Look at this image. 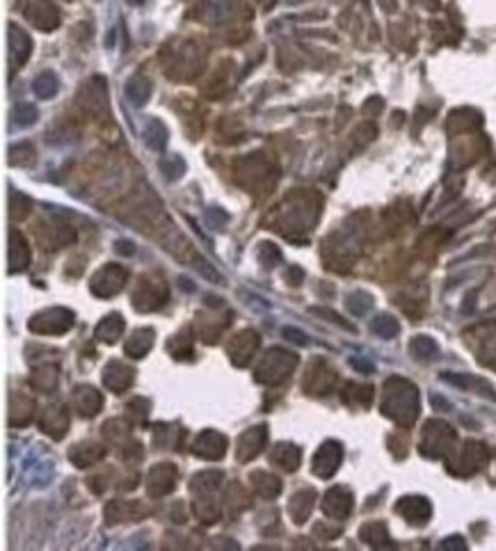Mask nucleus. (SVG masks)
<instances>
[{"instance_id": "1", "label": "nucleus", "mask_w": 496, "mask_h": 551, "mask_svg": "<svg viewBox=\"0 0 496 551\" xmlns=\"http://www.w3.org/2000/svg\"><path fill=\"white\" fill-rule=\"evenodd\" d=\"M382 412L401 425H412L419 417V391L412 382L403 378H391L384 384Z\"/></svg>"}, {"instance_id": "2", "label": "nucleus", "mask_w": 496, "mask_h": 551, "mask_svg": "<svg viewBox=\"0 0 496 551\" xmlns=\"http://www.w3.org/2000/svg\"><path fill=\"white\" fill-rule=\"evenodd\" d=\"M455 444V430L444 421H427L423 428V439H421V453L430 458H442L446 456Z\"/></svg>"}, {"instance_id": "3", "label": "nucleus", "mask_w": 496, "mask_h": 551, "mask_svg": "<svg viewBox=\"0 0 496 551\" xmlns=\"http://www.w3.org/2000/svg\"><path fill=\"white\" fill-rule=\"evenodd\" d=\"M295 364H297V355L284 352V350H279V348H272L264 360V364H261L256 380L266 382V384H277L284 380L286 375H290V371L295 369Z\"/></svg>"}, {"instance_id": "4", "label": "nucleus", "mask_w": 496, "mask_h": 551, "mask_svg": "<svg viewBox=\"0 0 496 551\" xmlns=\"http://www.w3.org/2000/svg\"><path fill=\"white\" fill-rule=\"evenodd\" d=\"M30 330L37 334H64L73 325V314L69 309H48V312L37 314L30 323Z\"/></svg>"}, {"instance_id": "5", "label": "nucleus", "mask_w": 496, "mask_h": 551, "mask_svg": "<svg viewBox=\"0 0 496 551\" xmlns=\"http://www.w3.org/2000/svg\"><path fill=\"white\" fill-rule=\"evenodd\" d=\"M126 284V270L122 266H105L103 270H99L92 282V293H96L99 297H112L124 288Z\"/></svg>"}, {"instance_id": "6", "label": "nucleus", "mask_w": 496, "mask_h": 551, "mask_svg": "<svg viewBox=\"0 0 496 551\" xmlns=\"http://www.w3.org/2000/svg\"><path fill=\"white\" fill-rule=\"evenodd\" d=\"M343 460V449L338 442H325L323 446L318 449L316 458H314V471L320 478H329L334 476L336 469L341 467Z\"/></svg>"}, {"instance_id": "7", "label": "nucleus", "mask_w": 496, "mask_h": 551, "mask_svg": "<svg viewBox=\"0 0 496 551\" xmlns=\"http://www.w3.org/2000/svg\"><path fill=\"white\" fill-rule=\"evenodd\" d=\"M396 510L401 512L403 519H407L414 526H423L432 515V506L430 501L423 497H403L396 504Z\"/></svg>"}, {"instance_id": "8", "label": "nucleus", "mask_w": 496, "mask_h": 551, "mask_svg": "<svg viewBox=\"0 0 496 551\" xmlns=\"http://www.w3.org/2000/svg\"><path fill=\"white\" fill-rule=\"evenodd\" d=\"M23 14L39 28V30H55L60 25V14L57 9L48 3V0H33L30 5L23 9Z\"/></svg>"}, {"instance_id": "9", "label": "nucleus", "mask_w": 496, "mask_h": 551, "mask_svg": "<svg viewBox=\"0 0 496 551\" xmlns=\"http://www.w3.org/2000/svg\"><path fill=\"white\" fill-rule=\"evenodd\" d=\"M192 453L203 460H220L227 453V439L215 430H206L192 444Z\"/></svg>"}, {"instance_id": "10", "label": "nucleus", "mask_w": 496, "mask_h": 551, "mask_svg": "<svg viewBox=\"0 0 496 551\" xmlns=\"http://www.w3.org/2000/svg\"><path fill=\"white\" fill-rule=\"evenodd\" d=\"M323 510L332 519H346L353 510V497L346 487H332L323 499Z\"/></svg>"}, {"instance_id": "11", "label": "nucleus", "mask_w": 496, "mask_h": 551, "mask_svg": "<svg viewBox=\"0 0 496 551\" xmlns=\"http://www.w3.org/2000/svg\"><path fill=\"white\" fill-rule=\"evenodd\" d=\"M266 439H268V430L264 428V425H256V428L247 430L238 442V460L247 462L254 456H259L266 446Z\"/></svg>"}, {"instance_id": "12", "label": "nucleus", "mask_w": 496, "mask_h": 551, "mask_svg": "<svg viewBox=\"0 0 496 551\" xmlns=\"http://www.w3.org/2000/svg\"><path fill=\"white\" fill-rule=\"evenodd\" d=\"M133 378H135L133 369H131V366H124L122 362H110L108 369H105V373H103L105 386H108V389L114 391V393L129 389L131 382H133Z\"/></svg>"}, {"instance_id": "13", "label": "nucleus", "mask_w": 496, "mask_h": 551, "mask_svg": "<svg viewBox=\"0 0 496 551\" xmlns=\"http://www.w3.org/2000/svg\"><path fill=\"white\" fill-rule=\"evenodd\" d=\"M9 51H12V55H14V69L23 66V62L28 60V55H30V51H33L30 37H28V32L16 23L9 25Z\"/></svg>"}, {"instance_id": "14", "label": "nucleus", "mask_w": 496, "mask_h": 551, "mask_svg": "<svg viewBox=\"0 0 496 551\" xmlns=\"http://www.w3.org/2000/svg\"><path fill=\"white\" fill-rule=\"evenodd\" d=\"M28 263H30V247L18 231H12L9 234V270L21 273L23 268H28Z\"/></svg>"}, {"instance_id": "15", "label": "nucleus", "mask_w": 496, "mask_h": 551, "mask_svg": "<svg viewBox=\"0 0 496 551\" xmlns=\"http://www.w3.org/2000/svg\"><path fill=\"white\" fill-rule=\"evenodd\" d=\"M256 345H259V336L252 332V330H245L240 336H236V339H233V343L229 345L231 360L236 362L238 366H242L252 355H254Z\"/></svg>"}, {"instance_id": "16", "label": "nucleus", "mask_w": 496, "mask_h": 551, "mask_svg": "<svg viewBox=\"0 0 496 551\" xmlns=\"http://www.w3.org/2000/svg\"><path fill=\"white\" fill-rule=\"evenodd\" d=\"M177 482V469L172 465H158L149 473V492L151 494H167Z\"/></svg>"}, {"instance_id": "17", "label": "nucleus", "mask_w": 496, "mask_h": 551, "mask_svg": "<svg viewBox=\"0 0 496 551\" xmlns=\"http://www.w3.org/2000/svg\"><path fill=\"white\" fill-rule=\"evenodd\" d=\"M124 94H126V99L131 101L133 108H142V105H147V101L151 99V83L144 78V76H133V78L126 83Z\"/></svg>"}, {"instance_id": "18", "label": "nucleus", "mask_w": 496, "mask_h": 551, "mask_svg": "<svg viewBox=\"0 0 496 551\" xmlns=\"http://www.w3.org/2000/svg\"><path fill=\"white\" fill-rule=\"evenodd\" d=\"M444 380L453 382L455 386H460V389H464V391H473V393L485 396V398H492V401L496 398V393L490 386V382H485L480 378H473V375H451V373H446Z\"/></svg>"}, {"instance_id": "19", "label": "nucleus", "mask_w": 496, "mask_h": 551, "mask_svg": "<svg viewBox=\"0 0 496 551\" xmlns=\"http://www.w3.org/2000/svg\"><path fill=\"white\" fill-rule=\"evenodd\" d=\"M488 458H490V453H488V449H485L480 442H469V444H466L464 451H462V460H460V462H464V465H466L464 476H469V473H476L478 469H483L485 462H488Z\"/></svg>"}, {"instance_id": "20", "label": "nucleus", "mask_w": 496, "mask_h": 551, "mask_svg": "<svg viewBox=\"0 0 496 551\" xmlns=\"http://www.w3.org/2000/svg\"><path fill=\"white\" fill-rule=\"evenodd\" d=\"M73 398H76V405H78V412H81L83 417H94L103 405L101 393L96 389H92V386H81V389L76 391Z\"/></svg>"}, {"instance_id": "21", "label": "nucleus", "mask_w": 496, "mask_h": 551, "mask_svg": "<svg viewBox=\"0 0 496 551\" xmlns=\"http://www.w3.org/2000/svg\"><path fill=\"white\" fill-rule=\"evenodd\" d=\"M144 142L151 151H163L167 147V140H170V133L165 129V124L158 119H149L147 126H144Z\"/></svg>"}, {"instance_id": "22", "label": "nucleus", "mask_w": 496, "mask_h": 551, "mask_svg": "<svg viewBox=\"0 0 496 551\" xmlns=\"http://www.w3.org/2000/svg\"><path fill=\"white\" fill-rule=\"evenodd\" d=\"M122 332H124V318L119 314H110L96 327V339L103 343H114L122 336Z\"/></svg>"}, {"instance_id": "23", "label": "nucleus", "mask_w": 496, "mask_h": 551, "mask_svg": "<svg viewBox=\"0 0 496 551\" xmlns=\"http://www.w3.org/2000/svg\"><path fill=\"white\" fill-rule=\"evenodd\" d=\"M153 345V330H138L129 341H126V355L131 357H144Z\"/></svg>"}, {"instance_id": "24", "label": "nucleus", "mask_w": 496, "mask_h": 551, "mask_svg": "<svg viewBox=\"0 0 496 551\" xmlns=\"http://www.w3.org/2000/svg\"><path fill=\"white\" fill-rule=\"evenodd\" d=\"M252 485H254V490L264 499H275L281 490V482L275 476H270V473H264V471H256L254 476H252Z\"/></svg>"}, {"instance_id": "25", "label": "nucleus", "mask_w": 496, "mask_h": 551, "mask_svg": "<svg viewBox=\"0 0 496 551\" xmlns=\"http://www.w3.org/2000/svg\"><path fill=\"white\" fill-rule=\"evenodd\" d=\"M33 90L39 99H53V96L57 94V90H60V81H57V76L51 73V71L39 73L33 83Z\"/></svg>"}, {"instance_id": "26", "label": "nucleus", "mask_w": 496, "mask_h": 551, "mask_svg": "<svg viewBox=\"0 0 496 551\" xmlns=\"http://www.w3.org/2000/svg\"><path fill=\"white\" fill-rule=\"evenodd\" d=\"M275 462L286 471H295L300 467V449L293 444H279L275 449Z\"/></svg>"}, {"instance_id": "27", "label": "nucleus", "mask_w": 496, "mask_h": 551, "mask_svg": "<svg viewBox=\"0 0 496 551\" xmlns=\"http://www.w3.org/2000/svg\"><path fill=\"white\" fill-rule=\"evenodd\" d=\"M293 501L295 504H290V515H293V519L297 521V524H302V521H307L311 508H314V492L311 490L297 492Z\"/></svg>"}, {"instance_id": "28", "label": "nucleus", "mask_w": 496, "mask_h": 551, "mask_svg": "<svg viewBox=\"0 0 496 551\" xmlns=\"http://www.w3.org/2000/svg\"><path fill=\"white\" fill-rule=\"evenodd\" d=\"M103 456H105V449L99 446V444H87V446H78V449L71 453L76 467H87V465H92V462L101 460Z\"/></svg>"}, {"instance_id": "29", "label": "nucleus", "mask_w": 496, "mask_h": 551, "mask_svg": "<svg viewBox=\"0 0 496 551\" xmlns=\"http://www.w3.org/2000/svg\"><path fill=\"white\" fill-rule=\"evenodd\" d=\"M37 119H39V110L35 108V105H30V103H18L14 108V112H12V122L16 124V126H21V129L33 126Z\"/></svg>"}, {"instance_id": "30", "label": "nucleus", "mask_w": 496, "mask_h": 551, "mask_svg": "<svg viewBox=\"0 0 496 551\" xmlns=\"http://www.w3.org/2000/svg\"><path fill=\"white\" fill-rule=\"evenodd\" d=\"M371 327H373V332L377 334V336H382V339H394V336L398 334V321L394 316H389V314H382V316H377L375 321L371 323Z\"/></svg>"}, {"instance_id": "31", "label": "nucleus", "mask_w": 496, "mask_h": 551, "mask_svg": "<svg viewBox=\"0 0 496 551\" xmlns=\"http://www.w3.org/2000/svg\"><path fill=\"white\" fill-rule=\"evenodd\" d=\"M412 355L416 357V360H435L437 357V343L430 339V336H416V339H412Z\"/></svg>"}, {"instance_id": "32", "label": "nucleus", "mask_w": 496, "mask_h": 551, "mask_svg": "<svg viewBox=\"0 0 496 551\" xmlns=\"http://www.w3.org/2000/svg\"><path fill=\"white\" fill-rule=\"evenodd\" d=\"M362 540L373 547H382L389 545V535H386V526L384 524H368L362 528Z\"/></svg>"}, {"instance_id": "33", "label": "nucleus", "mask_w": 496, "mask_h": 551, "mask_svg": "<svg viewBox=\"0 0 496 551\" xmlns=\"http://www.w3.org/2000/svg\"><path fill=\"white\" fill-rule=\"evenodd\" d=\"M160 172L170 181H177V179L183 177V174H186V160H183L181 156H167L160 162Z\"/></svg>"}, {"instance_id": "34", "label": "nucleus", "mask_w": 496, "mask_h": 551, "mask_svg": "<svg viewBox=\"0 0 496 551\" xmlns=\"http://www.w3.org/2000/svg\"><path fill=\"white\" fill-rule=\"evenodd\" d=\"M346 307L353 312L355 316H364L368 309H373V297L366 293H353L346 300Z\"/></svg>"}, {"instance_id": "35", "label": "nucleus", "mask_w": 496, "mask_h": 551, "mask_svg": "<svg viewBox=\"0 0 496 551\" xmlns=\"http://www.w3.org/2000/svg\"><path fill=\"white\" fill-rule=\"evenodd\" d=\"M206 225L211 227V229H215V231H220V229H225V225L229 222V215L222 208H218V206H213V208H206Z\"/></svg>"}, {"instance_id": "36", "label": "nucleus", "mask_w": 496, "mask_h": 551, "mask_svg": "<svg viewBox=\"0 0 496 551\" xmlns=\"http://www.w3.org/2000/svg\"><path fill=\"white\" fill-rule=\"evenodd\" d=\"M284 339L286 341H293L297 345H307L309 343V336L305 332L295 330V327H284Z\"/></svg>"}, {"instance_id": "37", "label": "nucleus", "mask_w": 496, "mask_h": 551, "mask_svg": "<svg viewBox=\"0 0 496 551\" xmlns=\"http://www.w3.org/2000/svg\"><path fill=\"white\" fill-rule=\"evenodd\" d=\"M442 547H460V549H464L466 547V543L462 538H449V540H444L442 543Z\"/></svg>"}, {"instance_id": "38", "label": "nucleus", "mask_w": 496, "mask_h": 551, "mask_svg": "<svg viewBox=\"0 0 496 551\" xmlns=\"http://www.w3.org/2000/svg\"><path fill=\"white\" fill-rule=\"evenodd\" d=\"M353 364H355V366H362V369H359L362 373H371V371H373V366L368 364V362H359V360H353Z\"/></svg>"}, {"instance_id": "39", "label": "nucleus", "mask_w": 496, "mask_h": 551, "mask_svg": "<svg viewBox=\"0 0 496 551\" xmlns=\"http://www.w3.org/2000/svg\"><path fill=\"white\" fill-rule=\"evenodd\" d=\"M133 245L131 243H117V252H126V254H131L133 252Z\"/></svg>"}, {"instance_id": "40", "label": "nucleus", "mask_w": 496, "mask_h": 551, "mask_svg": "<svg viewBox=\"0 0 496 551\" xmlns=\"http://www.w3.org/2000/svg\"><path fill=\"white\" fill-rule=\"evenodd\" d=\"M126 3H129V5H142L144 0H126Z\"/></svg>"}]
</instances>
